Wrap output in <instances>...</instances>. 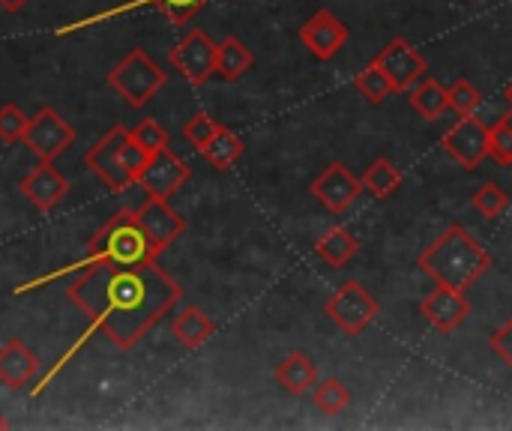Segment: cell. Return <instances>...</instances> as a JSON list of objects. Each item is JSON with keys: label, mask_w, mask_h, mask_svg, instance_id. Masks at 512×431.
I'll use <instances>...</instances> for the list:
<instances>
[{"label": "cell", "mask_w": 512, "mask_h": 431, "mask_svg": "<svg viewBox=\"0 0 512 431\" xmlns=\"http://www.w3.org/2000/svg\"><path fill=\"white\" fill-rule=\"evenodd\" d=\"M66 297L111 339V345L129 351L177 306L183 291L162 267H156V261L132 267L87 264V270L66 288Z\"/></svg>", "instance_id": "cell-1"}, {"label": "cell", "mask_w": 512, "mask_h": 431, "mask_svg": "<svg viewBox=\"0 0 512 431\" xmlns=\"http://www.w3.org/2000/svg\"><path fill=\"white\" fill-rule=\"evenodd\" d=\"M417 267L435 285H447V288H456V291H468L471 285H477L483 279V273H489L492 255L477 243V237L471 231H465L462 225H450L417 258Z\"/></svg>", "instance_id": "cell-2"}, {"label": "cell", "mask_w": 512, "mask_h": 431, "mask_svg": "<svg viewBox=\"0 0 512 431\" xmlns=\"http://www.w3.org/2000/svg\"><path fill=\"white\" fill-rule=\"evenodd\" d=\"M159 249L141 228L135 210H120L117 216L108 219V225L87 243V264H117V267H132V264H147L156 261Z\"/></svg>", "instance_id": "cell-3"}, {"label": "cell", "mask_w": 512, "mask_h": 431, "mask_svg": "<svg viewBox=\"0 0 512 431\" xmlns=\"http://www.w3.org/2000/svg\"><path fill=\"white\" fill-rule=\"evenodd\" d=\"M165 72L162 66L141 48H132L108 75V84L111 90H117L120 99H126L132 108H141L147 105L162 87H165Z\"/></svg>", "instance_id": "cell-4"}, {"label": "cell", "mask_w": 512, "mask_h": 431, "mask_svg": "<svg viewBox=\"0 0 512 431\" xmlns=\"http://www.w3.org/2000/svg\"><path fill=\"white\" fill-rule=\"evenodd\" d=\"M324 315L345 333V336H360L378 315H381V303L372 297V291L357 282L348 279L345 285H339L330 300L324 303Z\"/></svg>", "instance_id": "cell-5"}, {"label": "cell", "mask_w": 512, "mask_h": 431, "mask_svg": "<svg viewBox=\"0 0 512 431\" xmlns=\"http://www.w3.org/2000/svg\"><path fill=\"white\" fill-rule=\"evenodd\" d=\"M126 138H129V129L114 126V129H108V132L87 150V156H84L87 168H90L108 189H114V192H123V189H129V186L135 183V177L129 174V168H126V162H123V144H126Z\"/></svg>", "instance_id": "cell-6"}, {"label": "cell", "mask_w": 512, "mask_h": 431, "mask_svg": "<svg viewBox=\"0 0 512 431\" xmlns=\"http://www.w3.org/2000/svg\"><path fill=\"white\" fill-rule=\"evenodd\" d=\"M216 51H219V45L204 30L195 27L171 48V66L192 87H201L216 75Z\"/></svg>", "instance_id": "cell-7"}, {"label": "cell", "mask_w": 512, "mask_h": 431, "mask_svg": "<svg viewBox=\"0 0 512 431\" xmlns=\"http://www.w3.org/2000/svg\"><path fill=\"white\" fill-rule=\"evenodd\" d=\"M441 147L465 171H477L489 159V126L474 114L459 117V123L441 138Z\"/></svg>", "instance_id": "cell-8"}, {"label": "cell", "mask_w": 512, "mask_h": 431, "mask_svg": "<svg viewBox=\"0 0 512 431\" xmlns=\"http://www.w3.org/2000/svg\"><path fill=\"white\" fill-rule=\"evenodd\" d=\"M72 141H75V129L54 108H48V105L39 108L36 117H30L27 132H24V144L42 162H54Z\"/></svg>", "instance_id": "cell-9"}, {"label": "cell", "mask_w": 512, "mask_h": 431, "mask_svg": "<svg viewBox=\"0 0 512 431\" xmlns=\"http://www.w3.org/2000/svg\"><path fill=\"white\" fill-rule=\"evenodd\" d=\"M363 183L360 177L351 174V168L345 162H330L315 180H312V195L315 201H321L333 216H342L360 195H363Z\"/></svg>", "instance_id": "cell-10"}, {"label": "cell", "mask_w": 512, "mask_h": 431, "mask_svg": "<svg viewBox=\"0 0 512 431\" xmlns=\"http://www.w3.org/2000/svg\"><path fill=\"white\" fill-rule=\"evenodd\" d=\"M375 63L390 75L393 87L396 90H411L417 81L426 78L429 72V63L426 57L405 39V36H396L384 45V51H378Z\"/></svg>", "instance_id": "cell-11"}, {"label": "cell", "mask_w": 512, "mask_h": 431, "mask_svg": "<svg viewBox=\"0 0 512 431\" xmlns=\"http://www.w3.org/2000/svg\"><path fill=\"white\" fill-rule=\"evenodd\" d=\"M189 174H192L189 165L171 147H165V150L150 156V162L144 165V171L138 177V186L147 192V198H165L168 201L189 180Z\"/></svg>", "instance_id": "cell-12"}, {"label": "cell", "mask_w": 512, "mask_h": 431, "mask_svg": "<svg viewBox=\"0 0 512 431\" xmlns=\"http://www.w3.org/2000/svg\"><path fill=\"white\" fill-rule=\"evenodd\" d=\"M420 315L444 336L456 333L468 315H471V303L465 297V291H456V288H447V285H438L429 297H423L420 303Z\"/></svg>", "instance_id": "cell-13"}, {"label": "cell", "mask_w": 512, "mask_h": 431, "mask_svg": "<svg viewBox=\"0 0 512 431\" xmlns=\"http://www.w3.org/2000/svg\"><path fill=\"white\" fill-rule=\"evenodd\" d=\"M351 30L345 21H339L330 9H318L303 27H300V42L318 57V60H333L345 42H348Z\"/></svg>", "instance_id": "cell-14"}, {"label": "cell", "mask_w": 512, "mask_h": 431, "mask_svg": "<svg viewBox=\"0 0 512 431\" xmlns=\"http://www.w3.org/2000/svg\"><path fill=\"white\" fill-rule=\"evenodd\" d=\"M135 216L159 252L168 249L186 231V219L177 210H171V204L165 198H147L141 204V210H135Z\"/></svg>", "instance_id": "cell-15"}, {"label": "cell", "mask_w": 512, "mask_h": 431, "mask_svg": "<svg viewBox=\"0 0 512 431\" xmlns=\"http://www.w3.org/2000/svg\"><path fill=\"white\" fill-rule=\"evenodd\" d=\"M21 192L27 195V201H30L36 210L48 213V210H54V207L69 195V180H66L51 162H42L39 168H33V171L21 180Z\"/></svg>", "instance_id": "cell-16"}, {"label": "cell", "mask_w": 512, "mask_h": 431, "mask_svg": "<svg viewBox=\"0 0 512 431\" xmlns=\"http://www.w3.org/2000/svg\"><path fill=\"white\" fill-rule=\"evenodd\" d=\"M36 372H39V360L21 339H9L0 348V384L3 387L21 390L36 378Z\"/></svg>", "instance_id": "cell-17"}, {"label": "cell", "mask_w": 512, "mask_h": 431, "mask_svg": "<svg viewBox=\"0 0 512 431\" xmlns=\"http://www.w3.org/2000/svg\"><path fill=\"white\" fill-rule=\"evenodd\" d=\"M276 384L288 393V396H306L312 393V387L318 384V369L315 363L303 354V351H294L288 354L279 366H276Z\"/></svg>", "instance_id": "cell-18"}, {"label": "cell", "mask_w": 512, "mask_h": 431, "mask_svg": "<svg viewBox=\"0 0 512 431\" xmlns=\"http://www.w3.org/2000/svg\"><path fill=\"white\" fill-rule=\"evenodd\" d=\"M408 102L411 108L423 117V120H441L444 111H450V96L447 87L435 78H423L408 90Z\"/></svg>", "instance_id": "cell-19"}, {"label": "cell", "mask_w": 512, "mask_h": 431, "mask_svg": "<svg viewBox=\"0 0 512 431\" xmlns=\"http://www.w3.org/2000/svg\"><path fill=\"white\" fill-rule=\"evenodd\" d=\"M171 333H174V339H177L183 348L195 351V348H201V345L216 333V324H213L201 309L186 306V309L171 321Z\"/></svg>", "instance_id": "cell-20"}, {"label": "cell", "mask_w": 512, "mask_h": 431, "mask_svg": "<svg viewBox=\"0 0 512 431\" xmlns=\"http://www.w3.org/2000/svg\"><path fill=\"white\" fill-rule=\"evenodd\" d=\"M360 252V243H357V237L348 231V228H330V231H324L321 237H318V243H315V255L324 261V264H330V267H345L354 255Z\"/></svg>", "instance_id": "cell-21"}, {"label": "cell", "mask_w": 512, "mask_h": 431, "mask_svg": "<svg viewBox=\"0 0 512 431\" xmlns=\"http://www.w3.org/2000/svg\"><path fill=\"white\" fill-rule=\"evenodd\" d=\"M252 63H255L252 51L237 36H228V39L219 42V51H216V75H222L225 81L243 78L252 69Z\"/></svg>", "instance_id": "cell-22"}, {"label": "cell", "mask_w": 512, "mask_h": 431, "mask_svg": "<svg viewBox=\"0 0 512 431\" xmlns=\"http://www.w3.org/2000/svg\"><path fill=\"white\" fill-rule=\"evenodd\" d=\"M360 183H363V189L372 192L375 198H390V195L405 183V174H402L390 159L381 156V159H375V162L363 171Z\"/></svg>", "instance_id": "cell-23"}, {"label": "cell", "mask_w": 512, "mask_h": 431, "mask_svg": "<svg viewBox=\"0 0 512 431\" xmlns=\"http://www.w3.org/2000/svg\"><path fill=\"white\" fill-rule=\"evenodd\" d=\"M243 150H246L243 138H237L231 129L219 126V129H216V135L207 141V147H204L201 153H204V159H207L213 168L225 171V168H231V165L243 156Z\"/></svg>", "instance_id": "cell-24"}, {"label": "cell", "mask_w": 512, "mask_h": 431, "mask_svg": "<svg viewBox=\"0 0 512 431\" xmlns=\"http://www.w3.org/2000/svg\"><path fill=\"white\" fill-rule=\"evenodd\" d=\"M312 402L321 414L336 417L351 405V390L339 381V378H324L321 384L312 387Z\"/></svg>", "instance_id": "cell-25"}, {"label": "cell", "mask_w": 512, "mask_h": 431, "mask_svg": "<svg viewBox=\"0 0 512 431\" xmlns=\"http://www.w3.org/2000/svg\"><path fill=\"white\" fill-rule=\"evenodd\" d=\"M354 87L369 99V102H375V105H381L390 93H396V87H393V81H390V75L372 60L366 69H360L357 75H354Z\"/></svg>", "instance_id": "cell-26"}, {"label": "cell", "mask_w": 512, "mask_h": 431, "mask_svg": "<svg viewBox=\"0 0 512 431\" xmlns=\"http://www.w3.org/2000/svg\"><path fill=\"white\" fill-rule=\"evenodd\" d=\"M447 96H450V108L459 114V117H471L477 114V108L483 105V93L468 81V78H459L447 87Z\"/></svg>", "instance_id": "cell-27"}, {"label": "cell", "mask_w": 512, "mask_h": 431, "mask_svg": "<svg viewBox=\"0 0 512 431\" xmlns=\"http://www.w3.org/2000/svg\"><path fill=\"white\" fill-rule=\"evenodd\" d=\"M489 156L504 168L512 165V111L495 126H489Z\"/></svg>", "instance_id": "cell-28"}, {"label": "cell", "mask_w": 512, "mask_h": 431, "mask_svg": "<svg viewBox=\"0 0 512 431\" xmlns=\"http://www.w3.org/2000/svg\"><path fill=\"white\" fill-rule=\"evenodd\" d=\"M222 123H216L207 111H198V114H192L189 120H186V126H183V138L201 153L204 147H207V141L216 135V129H219Z\"/></svg>", "instance_id": "cell-29"}, {"label": "cell", "mask_w": 512, "mask_h": 431, "mask_svg": "<svg viewBox=\"0 0 512 431\" xmlns=\"http://www.w3.org/2000/svg\"><path fill=\"white\" fill-rule=\"evenodd\" d=\"M507 204H510V195H507L498 183H486V186H480L477 195H474V207H477V213L486 216V219L501 216V213L507 210Z\"/></svg>", "instance_id": "cell-30"}, {"label": "cell", "mask_w": 512, "mask_h": 431, "mask_svg": "<svg viewBox=\"0 0 512 431\" xmlns=\"http://www.w3.org/2000/svg\"><path fill=\"white\" fill-rule=\"evenodd\" d=\"M129 135H132L150 156L168 147V132H165L153 117H144L141 123H135V126L129 129Z\"/></svg>", "instance_id": "cell-31"}, {"label": "cell", "mask_w": 512, "mask_h": 431, "mask_svg": "<svg viewBox=\"0 0 512 431\" xmlns=\"http://www.w3.org/2000/svg\"><path fill=\"white\" fill-rule=\"evenodd\" d=\"M27 123H30V117H24V111H21L18 105L6 102V105L0 108V141H6V144L24 141Z\"/></svg>", "instance_id": "cell-32"}, {"label": "cell", "mask_w": 512, "mask_h": 431, "mask_svg": "<svg viewBox=\"0 0 512 431\" xmlns=\"http://www.w3.org/2000/svg\"><path fill=\"white\" fill-rule=\"evenodd\" d=\"M144 3H153L159 12H165L174 24H186L192 21L210 0H144Z\"/></svg>", "instance_id": "cell-33"}, {"label": "cell", "mask_w": 512, "mask_h": 431, "mask_svg": "<svg viewBox=\"0 0 512 431\" xmlns=\"http://www.w3.org/2000/svg\"><path fill=\"white\" fill-rule=\"evenodd\" d=\"M492 351L512 369V318L492 336Z\"/></svg>", "instance_id": "cell-34"}, {"label": "cell", "mask_w": 512, "mask_h": 431, "mask_svg": "<svg viewBox=\"0 0 512 431\" xmlns=\"http://www.w3.org/2000/svg\"><path fill=\"white\" fill-rule=\"evenodd\" d=\"M30 0H0V9L3 12H21Z\"/></svg>", "instance_id": "cell-35"}, {"label": "cell", "mask_w": 512, "mask_h": 431, "mask_svg": "<svg viewBox=\"0 0 512 431\" xmlns=\"http://www.w3.org/2000/svg\"><path fill=\"white\" fill-rule=\"evenodd\" d=\"M504 99H507V105H510V111H512V81L507 84V90H504Z\"/></svg>", "instance_id": "cell-36"}, {"label": "cell", "mask_w": 512, "mask_h": 431, "mask_svg": "<svg viewBox=\"0 0 512 431\" xmlns=\"http://www.w3.org/2000/svg\"><path fill=\"white\" fill-rule=\"evenodd\" d=\"M3 429H9V423H6V417L0 414V431H3Z\"/></svg>", "instance_id": "cell-37"}]
</instances>
